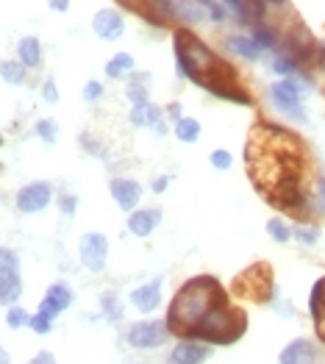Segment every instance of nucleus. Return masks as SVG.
Here are the masks:
<instances>
[{"label": "nucleus", "mask_w": 325, "mask_h": 364, "mask_svg": "<svg viewBox=\"0 0 325 364\" xmlns=\"http://www.w3.org/2000/svg\"><path fill=\"white\" fill-rule=\"evenodd\" d=\"M17 56H20L17 61H20L23 67L36 70V67L42 64V45H39V39H36V36L20 39V45H17Z\"/></svg>", "instance_id": "412c9836"}, {"label": "nucleus", "mask_w": 325, "mask_h": 364, "mask_svg": "<svg viewBox=\"0 0 325 364\" xmlns=\"http://www.w3.org/2000/svg\"><path fill=\"white\" fill-rule=\"evenodd\" d=\"M237 292L259 304H267L272 298V270L267 264H253L237 278Z\"/></svg>", "instance_id": "0eeeda50"}, {"label": "nucleus", "mask_w": 325, "mask_h": 364, "mask_svg": "<svg viewBox=\"0 0 325 364\" xmlns=\"http://www.w3.org/2000/svg\"><path fill=\"white\" fill-rule=\"evenodd\" d=\"M23 298V278L20 273L0 275V306H17Z\"/></svg>", "instance_id": "aec40b11"}, {"label": "nucleus", "mask_w": 325, "mask_h": 364, "mask_svg": "<svg viewBox=\"0 0 325 364\" xmlns=\"http://www.w3.org/2000/svg\"><path fill=\"white\" fill-rule=\"evenodd\" d=\"M28 328L33 331V334H39V336L50 334V331H53V317H48L45 311H36V314H31Z\"/></svg>", "instance_id": "7c9ffc66"}, {"label": "nucleus", "mask_w": 325, "mask_h": 364, "mask_svg": "<svg viewBox=\"0 0 325 364\" xmlns=\"http://www.w3.org/2000/svg\"><path fill=\"white\" fill-rule=\"evenodd\" d=\"M75 206H78V198H75V195L61 198V212L67 214V217H73V214H75Z\"/></svg>", "instance_id": "4c0bfd02"}, {"label": "nucleus", "mask_w": 325, "mask_h": 364, "mask_svg": "<svg viewBox=\"0 0 325 364\" xmlns=\"http://www.w3.org/2000/svg\"><path fill=\"white\" fill-rule=\"evenodd\" d=\"M314 64H317V70H323L325 73V42L317 45V53H314Z\"/></svg>", "instance_id": "37998d69"}, {"label": "nucleus", "mask_w": 325, "mask_h": 364, "mask_svg": "<svg viewBox=\"0 0 325 364\" xmlns=\"http://www.w3.org/2000/svg\"><path fill=\"white\" fill-rule=\"evenodd\" d=\"M173 50H176L178 73L183 78H189L192 84L203 87L214 97L231 100V103H239V106H250L253 103L250 92L239 84L237 70L225 59H220L208 45H203L192 31L178 28L173 33Z\"/></svg>", "instance_id": "f03ea898"}, {"label": "nucleus", "mask_w": 325, "mask_h": 364, "mask_svg": "<svg viewBox=\"0 0 325 364\" xmlns=\"http://www.w3.org/2000/svg\"><path fill=\"white\" fill-rule=\"evenodd\" d=\"M100 314L109 320V323H119L122 320V304L114 292H103L100 295Z\"/></svg>", "instance_id": "5701e85b"}, {"label": "nucleus", "mask_w": 325, "mask_h": 364, "mask_svg": "<svg viewBox=\"0 0 325 364\" xmlns=\"http://www.w3.org/2000/svg\"><path fill=\"white\" fill-rule=\"evenodd\" d=\"M42 97H45V103H59V90H56V81H53V78H48V81H45V87H42Z\"/></svg>", "instance_id": "e433bc0d"}, {"label": "nucleus", "mask_w": 325, "mask_h": 364, "mask_svg": "<svg viewBox=\"0 0 325 364\" xmlns=\"http://www.w3.org/2000/svg\"><path fill=\"white\" fill-rule=\"evenodd\" d=\"M211 164H214L217 170H228V167L234 164V156L228 151H214L211 153Z\"/></svg>", "instance_id": "f704fd0d"}, {"label": "nucleus", "mask_w": 325, "mask_h": 364, "mask_svg": "<svg viewBox=\"0 0 325 364\" xmlns=\"http://www.w3.org/2000/svg\"><path fill=\"white\" fill-rule=\"evenodd\" d=\"M309 311H311V320H314V331H317L320 342L325 345V275L323 278H317V284L311 287Z\"/></svg>", "instance_id": "a211bd4d"}, {"label": "nucleus", "mask_w": 325, "mask_h": 364, "mask_svg": "<svg viewBox=\"0 0 325 364\" xmlns=\"http://www.w3.org/2000/svg\"><path fill=\"white\" fill-rule=\"evenodd\" d=\"M73 306V289L64 284V281H59V284H50L48 287V292H45V298L39 301V311H45L48 317H59L61 311H67Z\"/></svg>", "instance_id": "4468645a"}, {"label": "nucleus", "mask_w": 325, "mask_h": 364, "mask_svg": "<svg viewBox=\"0 0 325 364\" xmlns=\"http://www.w3.org/2000/svg\"><path fill=\"white\" fill-rule=\"evenodd\" d=\"M20 270V256L11 247H0V275L17 273Z\"/></svg>", "instance_id": "c756f323"}, {"label": "nucleus", "mask_w": 325, "mask_h": 364, "mask_svg": "<svg viewBox=\"0 0 325 364\" xmlns=\"http://www.w3.org/2000/svg\"><path fill=\"white\" fill-rule=\"evenodd\" d=\"M267 234H270L275 242H281V245L292 240V228H289V225H287L281 217H272V220L267 223Z\"/></svg>", "instance_id": "cd10ccee"}, {"label": "nucleus", "mask_w": 325, "mask_h": 364, "mask_svg": "<svg viewBox=\"0 0 325 364\" xmlns=\"http://www.w3.org/2000/svg\"><path fill=\"white\" fill-rule=\"evenodd\" d=\"M0 78L11 87H20L26 81V67L20 61H0Z\"/></svg>", "instance_id": "b1692460"}, {"label": "nucleus", "mask_w": 325, "mask_h": 364, "mask_svg": "<svg viewBox=\"0 0 325 364\" xmlns=\"http://www.w3.org/2000/svg\"><path fill=\"white\" fill-rule=\"evenodd\" d=\"M170 328L164 320H137L125 331V345L134 350H156L167 342Z\"/></svg>", "instance_id": "423d86ee"}, {"label": "nucleus", "mask_w": 325, "mask_h": 364, "mask_svg": "<svg viewBox=\"0 0 325 364\" xmlns=\"http://www.w3.org/2000/svg\"><path fill=\"white\" fill-rule=\"evenodd\" d=\"M159 223H161V212L159 209H137V212L128 214V231L134 237H150Z\"/></svg>", "instance_id": "6ab92c4d"}, {"label": "nucleus", "mask_w": 325, "mask_h": 364, "mask_svg": "<svg viewBox=\"0 0 325 364\" xmlns=\"http://www.w3.org/2000/svg\"><path fill=\"white\" fill-rule=\"evenodd\" d=\"M211 356V345L195 342V339H181L176 348L170 350L167 364H203Z\"/></svg>", "instance_id": "9b49d317"}, {"label": "nucleus", "mask_w": 325, "mask_h": 364, "mask_svg": "<svg viewBox=\"0 0 325 364\" xmlns=\"http://www.w3.org/2000/svg\"><path fill=\"white\" fill-rule=\"evenodd\" d=\"M170 117H173V120H181V103H173V106H170Z\"/></svg>", "instance_id": "a18cd8bd"}, {"label": "nucleus", "mask_w": 325, "mask_h": 364, "mask_svg": "<svg viewBox=\"0 0 325 364\" xmlns=\"http://www.w3.org/2000/svg\"><path fill=\"white\" fill-rule=\"evenodd\" d=\"M128 100L134 103V106H142V103H148V90H145V84H128Z\"/></svg>", "instance_id": "72a5a7b5"}, {"label": "nucleus", "mask_w": 325, "mask_h": 364, "mask_svg": "<svg viewBox=\"0 0 325 364\" xmlns=\"http://www.w3.org/2000/svg\"><path fill=\"white\" fill-rule=\"evenodd\" d=\"M167 186H170V176H159V178L153 181V192H156V195H161Z\"/></svg>", "instance_id": "79ce46f5"}, {"label": "nucleus", "mask_w": 325, "mask_h": 364, "mask_svg": "<svg viewBox=\"0 0 325 364\" xmlns=\"http://www.w3.org/2000/svg\"><path fill=\"white\" fill-rule=\"evenodd\" d=\"M317 209L325 214V178L317 181Z\"/></svg>", "instance_id": "a19ab883"}, {"label": "nucleus", "mask_w": 325, "mask_h": 364, "mask_svg": "<svg viewBox=\"0 0 325 364\" xmlns=\"http://www.w3.org/2000/svg\"><path fill=\"white\" fill-rule=\"evenodd\" d=\"M31 323V314L23 309V306H9V311H6V326L11 328V331H20V328H28Z\"/></svg>", "instance_id": "bb28decb"}, {"label": "nucleus", "mask_w": 325, "mask_h": 364, "mask_svg": "<svg viewBox=\"0 0 325 364\" xmlns=\"http://www.w3.org/2000/svg\"><path fill=\"white\" fill-rule=\"evenodd\" d=\"M303 170H306V153L295 134L265 122L253 128L247 139L250 178L275 209L289 212L300 220H306L311 206L303 189Z\"/></svg>", "instance_id": "f257e3e1"}, {"label": "nucleus", "mask_w": 325, "mask_h": 364, "mask_svg": "<svg viewBox=\"0 0 325 364\" xmlns=\"http://www.w3.org/2000/svg\"><path fill=\"white\" fill-rule=\"evenodd\" d=\"M92 28L95 33L103 39V42H117L119 36L125 33V23H122V17H119L117 11H97L95 14V20H92Z\"/></svg>", "instance_id": "dca6fc26"}, {"label": "nucleus", "mask_w": 325, "mask_h": 364, "mask_svg": "<svg viewBox=\"0 0 325 364\" xmlns=\"http://www.w3.org/2000/svg\"><path fill=\"white\" fill-rule=\"evenodd\" d=\"M278 364H320V350L311 339H292L281 356H278Z\"/></svg>", "instance_id": "f8f14e48"}, {"label": "nucleus", "mask_w": 325, "mask_h": 364, "mask_svg": "<svg viewBox=\"0 0 325 364\" xmlns=\"http://www.w3.org/2000/svg\"><path fill=\"white\" fill-rule=\"evenodd\" d=\"M28 364H56V356H53L50 350H39Z\"/></svg>", "instance_id": "58836bf2"}, {"label": "nucleus", "mask_w": 325, "mask_h": 364, "mask_svg": "<svg viewBox=\"0 0 325 364\" xmlns=\"http://www.w3.org/2000/svg\"><path fill=\"white\" fill-rule=\"evenodd\" d=\"M33 134H36V136H42L48 145H53V142H56V122L39 120L36 122V128H33Z\"/></svg>", "instance_id": "473e14b6"}, {"label": "nucleus", "mask_w": 325, "mask_h": 364, "mask_svg": "<svg viewBox=\"0 0 325 364\" xmlns=\"http://www.w3.org/2000/svg\"><path fill=\"white\" fill-rule=\"evenodd\" d=\"M81 142H84V148H89V151L95 153V156H100V159H103V156H106V151H100V148H97V142H95V139H92V136H87V134H84V136H81Z\"/></svg>", "instance_id": "ea45409f"}, {"label": "nucleus", "mask_w": 325, "mask_h": 364, "mask_svg": "<svg viewBox=\"0 0 325 364\" xmlns=\"http://www.w3.org/2000/svg\"><path fill=\"white\" fill-rule=\"evenodd\" d=\"M114 3L128 9V11H134V14H139L142 20H148L159 28H164L170 23V17L176 14L173 11V0H114Z\"/></svg>", "instance_id": "6e6552de"}, {"label": "nucleus", "mask_w": 325, "mask_h": 364, "mask_svg": "<svg viewBox=\"0 0 325 364\" xmlns=\"http://www.w3.org/2000/svg\"><path fill=\"white\" fill-rule=\"evenodd\" d=\"M100 97H103V84H100V81H87V87H84V100L95 103V100H100Z\"/></svg>", "instance_id": "c9c22d12"}, {"label": "nucleus", "mask_w": 325, "mask_h": 364, "mask_svg": "<svg viewBox=\"0 0 325 364\" xmlns=\"http://www.w3.org/2000/svg\"><path fill=\"white\" fill-rule=\"evenodd\" d=\"M109 192H112V198L117 200V206L122 212H137V206H139V200H142V186L137 181H131V178H114V181L109 183Z\"/></svg>", "instance_id": "2eb2a0df"}, {"label": "nucleus", "mask_w": 325, "mask_h": 364, "mask_svg": "<svg viewBox=\"0 0 325 364\" xmlns=\"http://www.w3.org/2000/svg\"><path fill=\"white\" fill-rule=\"evenodd\" d=\"M309 84H297L292 78H284L278 84L270 87V97H272V106L292 122H306V109L300 103V92L306 90Z\"/></svg>", "instance_id": "39448f33"}, {"label": "nucleus", "mask_w": 325, "mask_h": 364, "mask_svg": "<svg viewBox=\"0 0 325 364\" xmlns=\"http://www.w3.org/2000/svg\"><path fill=\"white\" fill-rule=\"evenodd\" d=\"M67 6H70V0H50V9L53 11H67Z\"/></svg>", "instance_id": "c03bdc74"}, {"label": "nucleus", "mask_w": 325, "mask_h": 364, "mask_svg": "<svg viewBox=\"0 0 325 364\" xmlns=\"http://www.w3.org/2000/svg\"><path fill=\"white\" fill-rule=\"evenodd\" d=\"M272 70H275L278 75H284V78H295L297 73H300V67H297L289 56H278V59L272 61Z\"/></svg>", "instance_id": "2f4dec72"}, {"label": "nucleus", "mask_w": 325, "mask_h": 364, "mask_svg": "<svg viewBox=\"0 0 325 364\" xmlns=\"http://www.w3.org/2000/svg\"><path fill=\"white\" fill-rule=\"evenodd\" d=\"M292 237L303 245H317V240H320V228H317V225H309V223H300V225H295Z\"/></svg>", "instance_id": "c85d7f7f"}, {"label": "nucleus", "mask_w": 325, "mask_h": 364, "mask_svg": "<svg viewBox=\"0 0 325 364\" xmlns=\"http://www.w3.org/2000/svg\"><path fill=\"white\" fill-rule=\"evenodd\" d=\"M78 256H81V264L87 270L100 273L106 267V259H109V240L103 234H97V231H89L78 242Z\"/></svg>", "instance_id": "1a4fd4ad"}, {"label": "nucleus", "mask_w": 325, "mask_h": 364, "mask_svg": "<svg viewBox=\"0 0 325 364\" xmlns=\"http://www.w3.org/2000/svg\"><path fill=\"white\" fill-rule=\"evenodd\" d=\"M0 364H11V356L6 353V348H3V345H0Z\"/></svg>", "instance_id": "de8ad7c7"}, {"label": "nucleus", "mask_w": 325, "mask_h": 364, "mask_svg": "<svg viewBox=\"0 0 325 364\" xmlns=\"http://www.w3.org/2000/svg\"><path fill=\"white\" fill-rule=\"evenodd\" d=\"M134 70V59H131V53H117L114 59L106 64V75L109 78H122L125 73H131Z\"/></svg>", "instance_id": "a878e982"}, {"label": "nucleus", "mask_w": 325, "mask_h": 364, "mask_svg": "<svg viewBox=\"0 0 325 364\" xmlns=\"http://www.w3.org/2000/svg\"><path fill=\"white\" fill-rule=\"evenodd\" d=\"M131 122H134L137 128H153L156 134H164V131H167L161 109L153 106L150 100L148 103H142V106H134V109H131Z\"/></svg>", "instance_id": "f3484780"}, {"label": "nucleus", "mask_w": 325, "mask_h": 364, "mask_svg": "<svg viewBox=\"0 0 325 364\" xmlns=\"http://www.w3.org/2000/svg\"><path fill=\"white\" fill-rule=\"evenodd\" d=\"M53 200V186L48 181H33L17 192V209L23 214H36L48 209Z\"/></svg>", "instance_id": "9d476101"}, {"label": "nucleus", "mask_w": 325, "mask_h": 364, "mask_svg": "<svg viewBox=\"0 0 325 364\" xmlns=\"http://www.w3.org/2000/svg\"><path fill=\"white\" fill-rule=\"evenodd\" d=\"M247 331V314L245 309L234 306L231 301L220 309H214L206 320L192 331L189 339L206 342V345H234Z\"/></svg>", "instance_id": "20e7f679"}, {"label": "nucleus", "mask_w": 325, "mask_h": 364, "mask_svg": "<svg viewBox=\"0 0 325 364\" xmlns=\"http://www.w3.org/2000/svg\"><path fill=\"white\" fill-rule=\"evenodd\" d=\"M176 136L181 142H198L201 136V122L192 120V117H181L176 122Z\"/></svg>", "instance_id": "393cba45"}, {"label": "nucleus", "mask_w": 325, "mask_h": 364, "mask_svg": "<svg viewBox=\"0 0 325 364\" xmlns=\"http://www.w3.org/2000/svg\"><path fill=\"white\" fill-rule=\"evenodd\" d=\"M161 287H164V281H161V278H153L148 284L131 289V298H128V301H131V306H134L137 311L150 314V311H156V309L161 306Z\"/></svg>", "instance_id": "ddd939ff"}, {"label": "nucleus", "mask_w": 325, "mask_h": 364, "mask_svg": "<svg viewBox=\"0 0 325 364\" xmlns=\"http://www.w3.org/2000/svg\"><path fill=\"white\" fill-rule=\"evenodd\" d=\"M228 50L234 53V56H242V59H259V53H262V48L250 39V36H231L228 39Z\"/></svg>", "instance_id": "4be33fe9"}, {"label": "nucleus", "mask_w": 325, "mask_h": 364, "mask_svg": "<svg viewBox=\"0 0 325 364\" xmlns=\"http://www.w3.org/2000/svg\"><path fill=\"white\" fill-rule=\"evenodd\" d=\"M262 6H289V3H287V0H262Z\"/></svg>", "instance_id": "49530a36"}, {"label": "nucleus", "mask_w": 325, "mask_h": 364, "mask_svg": "<svg viewBox=\"0 0 325 364\" xmlns=\"http://www.w3.org/2000/svg\"><path fill=\"white\" fill-rule=\"evenodd\" d=\"M228 304V295L223 289V284L214 275H195L189 281H183L176 289V298L167 309V328L170 334L189 339L192 331L206 320L214 309Z\"/></svg>", "instance_id": "7ed1b4c3"}]
</instances>
